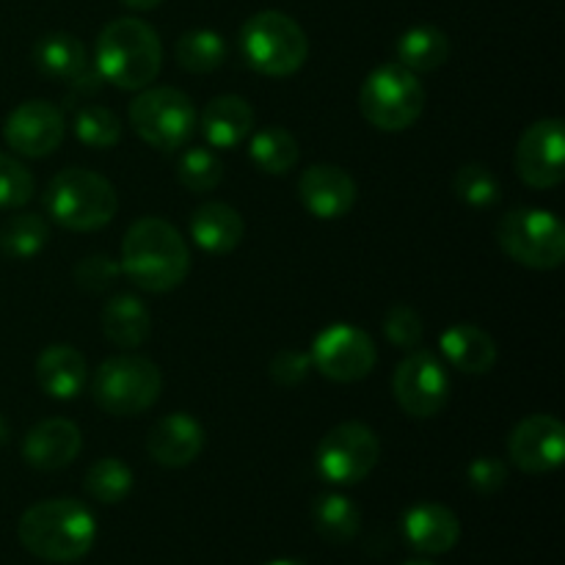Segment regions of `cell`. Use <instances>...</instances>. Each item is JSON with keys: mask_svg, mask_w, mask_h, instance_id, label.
I'll list each match as a JSON object with an SVG mask.
<instances>
[{"mask_svg": "<svg viewBox=\"0 0 565 565\" xmlns=\"http://www.w3.org/2000/svg\"><path fill=\"white\" fill-rule=\"evenodd\" d=\"M392 390H395V401L401 403L408 417L430 419L445 412V406L450 403V375L434 353L414 348L397 364Z\"/></svg>", "mask_w": 565, "mask_h": 565, "instance_id": "obj_12", "label": "cell"}, {"mask_svg": "<svg viewBox=\"0 0 565 565\" xmlns=\"http://www.w3.org/2000/svg\"><path fill=\"white\" fill-rule=\"evenodd\" d=\"M497 243L513 263L533 270H555L565 259V230L550 210L524 207L502 215Z\"/></svg>", "mask_w": 565, "mask_h": 565, "instance_id": "obj_8", "label": "cell"}, {"mask_svg": "<svg viewBox=\"0 0 565 565\" xmlns=\"http://www.w3.org/2000/svg\"><path fill=\"white\" fill-rule=\"evenodd\" d=\"M130 125L149 147L174 152L191 141L196 130V108L180 88H141L130 103Z\"/></svg>", "mask_w": 565, "mask_h": 565, "instance_id": "obj_9", "label": "cell"}, {"mask_svg": "<svg viewBox=\"0 0 565 565\" xmlns=\"http://www.w3.org/2000/svg\"><path fill=\"white\" fill-rule=\"evenodd\" d=\"M44 207L64 230L97 232L114 221L119 193L97 171L64 169L50 180Z\"/></svg>", "mask_w": 565, "mask_h": 565, "instance_id": "obj_4", "label": "cell"}, {"mask_svg": "<svg viewBox=\"0 0 565 565\" xmlns=\"http://www.w3.org/2000/svg\"><path fill=\"white\" fill-rule=\"evenodd\" d=\"M119 3H125L127 9L132 11H149V9H158L163 0H119Z\"/></svg>", "mask_w": 565, "mask_h": 565, "instance_id": "obj_40", "label": "cell"}, {"mask_svg": "<svg viewBox=\"0 0 565 565\" xmlns=\"http://www.w3.org/2000/svg\"><path fill=\"white\" fill-rule=\"evenodd\" d=\"M384 334L390 337L392 345L403 348V351H414L423 342L425 323L417 309L406 307V303H395L384 318Z\"/></svg>", "mask_w": 565, "mask_h": 565, "instance_id": "obj_36", "label": "cell"}, {"mask_svg": "<svg viewBox=\"0 0 565 565\" xmlns=\"http://www.w3.org/2000/svg\"><path fill=\"white\" fill-rule=\"evenodd\" d=\"M6 441H9V425H6V419L0 417V447H3Z\"/></svg>", "mask_w": 565, "mask_h": 565, "instance_id": "obj_41", "label": "cell"}, {"mask_svg": "<svg viewBox=\"0 0 565 565\" xmlns=\"http://www.w3.org/2000/svg\"><path fill=\"white\" fill-rule=\"evenodd\" d=\"M381 458V441L364 423H342L320 439L315 467L334 486H356L367 478Z\"/></svg>", "mask_w": 565, "mask_h": 565, "instance_id": "obj_10", "label": "cell"}, {"mask_svg": "<svg viewBox=\"0 0 565 565\" xmlns=\"http://www.w3.org/2000/svg\"><path fill=\"white\" fill-rule=\"evenodd\" d=\"M121 274V265L108 254H88L86 259L75 265L72 276H75L77 287L86 292H105L116 285Z\"/></svg>", "mask_w": 565, "mask_h": 565, "instance_id": "obj_37", "label": "cell"}, {"mask_svg": "<svg viewBox=\"0 0 565 565\" xmlns=\"http://www.w3.org/2000/svg\"><path fill=\"white\" fill-rule=\"evenodd\" d=\"M177 64L185 72H196V75H207L224 66L230 47H226L224 36L207 28H196V31H185L174 44Z\"/></svg>", "mask_w": 565, "mask_h": 565, "instance_id": "obj_29", "label": "cell"}, {"mask_svg": "<svg viewBox=\"0 0 565 565\" xmlns=\"http://www.w3.org/2000/svg\"><path fill=\"white\" fill-rule=\"evenodd\" d=\"M99 323H103V334L114 345L138 348L141 342H147L149 331H152V315H149L147 303L141 298L121 292V296H114L105 303Z\"/></svg>", "mask_w": 565, "mask_h": 565, "instance_id": "obj_25", "label": "cell"}, {"mask_svg": "<svg viewBox=\"0 0 565 565\" xmlns=\"http://www.w3.org/2000/svg\"><path fill=\"white\" fill-rule=\"evenodd\" d=\"M33 61L47 77H58L72 86H81V81H94V75H97V70L92 72V66H88V55L81 39L64 31L39 39L36 47H33Z\"/></svg>", "mask_w": 565, "mask_h": 565, "instance_id": "obj_20", "label": "cell"}, {"mask_svg": "<svg viewBox=\"0 0 565 565\" xmlns=\"http://www.w3.org/2000/svg\"><path fill=\"white\" fill-rule=\"evenodd\" d=\"M163 66L158 31L138 17H119L99 31L94 70L121 92H141L154 83Z\"/></svg>", "mask_w": 565, "mask_h": 565, "instance_id": "obj_3", "label": "cell"}, {"mask_svg": "<svg viewBox=\"0 0 565 565\" xmlns=\"http://www.w3.org/2000/svg\"><path fill=\"white\" fill-rule=\"evenodd\" d=\"M469 489L478 494H497L508 483V467L494 456L475 458L467 469Z\"/></svg>", "mask_w": 565, "mask_h": 565, "instance_id": "obj_38", "label": "cell"}, {"mask_svg": "<svg viewBox=\"0 0 565 565\" xmlns=\"http://www.w3.org/2000/svg\"><path fill=\"white\" fill-rule=\"evenodd\" d=\"M312 367L337 384L367 379L379 362L373 337L351 323H334L320 331L312 342Z\"/></svg>", "mask_w": 565, "mask_h": 565, "instance_id": "obj_11", "label": "cell"}, {"mask_svg": "<svg viewBox=\"0 0 565 565\" xmlns=\"http://www.w3.org/2000/svg\"><path fill=\"white\" fill-rule=\"evenodd\" d=\"M309 370H312V359H309V353L281 351L276 353L274 362H270V379H274V384L292 390V386L307 381Z\"/></svg>", "mask_w": 565, "mask_h": 565, "instance_id": "obj_39", "label": "cell"}, {"mask_svg": "<svg viewBox=\"0 0 565 565\" xmlns=\"http://www.w3.org/2000/svg\"><path fill=\"white\" fill-rule=\"evenodd\" d=\"M246 235L241 213L224 202H207L191 213V237L202 252L230 254Z\"/></svg>", "mask_w": 565, "mask_h": 565, "instance_id": "obj_23", "label": "cell"}, {"mask_svg": "<svg viewBox=\"0 0 565 565\" xmlns=\"http://www.w3.org/2000/svg\"><path fill=\"white\" fill-rule=\"evenodd\" d=\"M20 544L44 563H77L97 541V519L83 502L44 500L28 508L17 524Z\"/></svg>", "mask_w": 565, "mask_h": 565, "instance_id": "obj_2", "label": "cell"}, {"mask_svg": "<svg viewBox=\"0 0 565 565\" xmlns=\"http://www.w3.org/2000/svg\"><path fill=\"white\" fill-rule=\"evenodd\" d=\"M83 486H86V494L92 500L103 502V505H116V502L130 497L132 469L121 463L119 458H103V461L88 467Z\"/></svg>", "mask_w": 565, "mask_h": 565, "instance_id": "obj_31", "label": "cell"}, {"mask_svg": "<svg viewBox=\"0 0 565 565\" xmlns=\"http://www.w3.org/2000/svg\"><path fill=\"white\" fill-rule=\"evenodd\" d=\"M516 174L539 191H552L565 180L563 119H539L522 132L516 147Z\"/></svg>", "mask_w": 565, "mask_h": 565, "instance_id": "obj_13", "label": "cell"}, {"mask_svg": "<svg viewBox=\"0 0 565 565\" xmlns=\"http://www.w3.org/2000/svg\"><path fill=\"white\" fill-rule=\"evenodd\" d=\"M83 450L81 428L70 419H44V423L33 425L28 430L25 441H22V458L28 467L39 469V472H58L66 469Z\"/></svg>", "mask_w": 565, "mask_h": 565, "instance_id": "obj_17", "label": "cell"}, {"mask_svg": "<svg viewBox=\"0 0 565 565\" xmlns=\"http://www.w3.org/2000/svg\"><path fill=\"white\" fill-rule=\"evenodd\" d=\"M425 86L412 70L384 64L370 72L359 92V110L364 119L384 132L408 130L425 110Z\"/></svg>", "mask_w": 565, "mask_h": 565, "instance_id": "obj_7", "label": "cell"}, {"mask_svg": "<svg viewBox=\"0 0 565 565\" xmlns=\"http://www.w3.org/2000/svg\"><path fill=\"white\" fill-rule=\"evenodd\" d=\"M177 177H180L182 188H188L191 193H210L224 180V163L210 149L193 147L180 158Z\"/></svg>", "mask_w": 565, "mask_h": 565, "instance_id": "obj_34", "label": "cell"}, {"mask_svg": "<svg viewBox=\"0 0 565 565\" xmlns=\"http://www.w3.org/2000/svg\"><path fill=\"white\" fill-rule=\"evenodd\" d=\"M33 174L11 154L0 152V207H22L33 199Z\"/></svg>", "mask_w": 565, "mask_h": 565, "instance_id": "obj_35", "label": "cell"}, {"mask_svg": "<svg viewBox=\"0 0 565 565\" xmlns=\"http://www.w3.org/2000/svg\"><path fill=\"white\" fill-rule=\"evenodd\" d=\"M72 130L81 143L88 149H114L121 141V119L110 108L88 105L75 114Z\"/></svg>", "mask_w": 565, "mask_h": 565, "instance_id": "obj_32", "label": "cell"}, {"mask_svg": "<svg viewBox=\"0 0 565 565\" xmlns=\"http://www.w3.org/2000/svg\"><path fill=\"white\" fill-rule=\"evenodd\" d=\"M241 53L263 75L290 77L307 64L309 39L285 11H257L241 28Z\"/></svg>", "mask_w": 565, "mask_h": 565, "instance_id": "obj_5", "label": "cell"}, {"mask_svg": "<svg viewBox=\"0 0 565 565\" xmlns=\"http://www.w3.org/2000/svg\"><path fill=\"white\" fill-rule=\"evenodd\" d=\"M204 450V428L191 414H169L158 419L147 436V452L166 469H182L196 461Z\"/></svg>", "mask_w": 565, "mask_h": 565, "instance_id": "obj_18", "label": "cell"}, {"mask_svg": "<svg viewBox=\"0 0 565 565\" xmlns=\"http://www.w3.org/2000/svg\"><path fill=\"white\" fill-rule=\"evenodd\" d=\"M508 456L527 475L555 472L565 458V425L552 414L522 419L508 436Z\"/></svg>", "mask_w": 565, "mask_h": 565, "instance_id": "obj_15", "label": "cell"}, {"mask_svg": "<svg viewBox=\"0 0 565 565\" xmlns=\"http://www.w3.org/2000/svg\"><path fill=\"white\" fill-rule=\"evenodd\" d=\"M265 565H307L303 561H290V557H285V561H270V563H265Z\"/></svg>", "mask_w": 565, "mask_h": 565, "instance_id": "obj_42", "label": "cell"}, {"mask_svg": "<svg viewBox=\"0 0 565 565\" xmlns=\"http://www.w3.org/2000/svg\"><path fill=\"white\" fill-rule=\"evenodd\" d=\"M441 353L447 362L467 375H486L497 364V342L489 331L472 323H458L441 334Z\"/></svg>", "mask_w": 565, "mask_h": 565, "instance_id": "obj_24", "label": "cell"}, {"mask_svg": "<svg viewBox=\"0 0 565 565\" xmlns=\"http://www.w3.org/2000/svg\"><path fill=\"white\" fill-rule=\"evenodd\" d=\"M163 373L147 356L105 359L92 381L94 403L110 417H138L158 403Z\"/></svg>", "mask_w": 565, "mask_h": 565, "instance_id": "obj_6", "label": "cell"}, {"mask_svg": "<svg viewBox=\"0 0 565 565\" xmlns=\"http://www.w3.org/2000/svg\"><path fill=\"white\" fill-rule=\"evenodd\" d=\"M121 270L147 292L177 290L191 274L185 237L163 218H138L121 241Z\"/></svg>", "mask_w": 565, "mask_h": 565, "instance_id": "obj_1", "label": "cell"}, {"mask_svg": "<svg viewBox=\"0 0 565 565\" xmlns=\"http://www.w3.org/2000/svg\"><path fill=\"white\" fill-rule=\"evenodd\" d=\"M64 114L47 99H28L17 105L3 125V138L9 149L25 158H47L64 141Z\"/></svg>", "mask_w": 565, "mask_h": 565, "instance_id": "obj_14", "label": "cell"}, {"mask_svg": "<svg viewBox=\"0 0 565 565\" xmlns=\"http://www.w3.org/2000/svg\"><path fill=\"white\" fill-rule=\"evenodd\" d=\"M403 535L419 555H445L461 539V522L439 502H419L403 516Z\"/></svg>", "mask_w": 565, "mask_h": 565, "instance_id": "obj_19", "label": "cell"}, {"mask_svg": "<svg viewBox=\"0 0 565 565\" xmlns=\"http://www.w3.org/2000/svg\"><path fill=\"white\" fill-rule=\"evenodd\" d=\"M248 158L265 174H287L296 169L301 149H298L296 136L285 127H265L254 132L248 141Z\"/></svg>", "mask_w": 565, "mask_h": 565, "instance_id": "obj_28", "label": "cell"}, {"mask_svg": "<svg viewBox=\"0 0 565 565\" xmlns=\"http://www.w3.org/2000/svg\"><path fill=\"white\" fill-rule=\"evenodd\" d=\"M312 522L329 544H348L362 530V511L345 494H323L312 505Z\"/></svg>", "mask_w": 565, "mask_h": 565, "instance_id": "obj_27", "label": "cell"}, {"mask_svg": "<svg viewBox=\"0 0 565 565\" xmlns=\"http://www.w3.org/2000/svg\"><path fill=\"white\" fill-rule=\"evenodd\" d=\"M50 226L42 215L22 213L11 215L3 226H0V252L11 259H31L47 246Z\"/></svg>", "mask_w": 565, "mask_h": 565, "instance_id": "obj_30", "label": "cell"}, {"mask_svg": "<svg viewBox=\"0 0 565 565\" xmlns=\"http://www.w3.org/2000/svg\"><path fill=\"white\" fill-rule=\"evenodd\" d=\"M450 53V36L436 25H414L397 39V64L412 70L414 75L441 70Z\"/></svg>", "mask_w": 565, "mask_h": 565, "instance_id": "obj_26", "label": "cell"}, {"mask_svg": "<svg viewBox=\"0 0 565 565\" xmlns=\"http://www.w3.org/2000/svg\"><path fill=\"white\" fill-rule=\"evenodd\" d=\"M406 565H436V563H430V561H412V563H406Z\"/></svg>", "mask_w": 565, "mask_h": 565, "instance_id": "obj_43", "label": "cell"}, {"mask_svg": "<svg viewBox=\"0 0 565 565\" xmlns=\"http://www.w3.org/2000/svg\"><path fill=\"white\" fill-rule=\"evenodd\" d=\"M452 193L469 207H491L500 202L502 185L489 166L467 163L452 177Z\"/></svg>", "mask_w": 565, "mask_h": 565, "instance_id": "obj_33", "label": "cell"}, {"mask_svg": "<svg viewBox=\"0 0 565 565\" xmlns=\"http://www.w3.org/2000/svg\"><path fill=\"white\" fill-rule=\"evenodd\" d=\"M298 199L320 221H337L351 213L356 202V182L340 166H309L298 180Z\"/></svg>", "mask_w": 565, "mask_h": 565, "instance_id": "obj_16", "label": "cell"}, {"mask_svg": "<svg viewBox=\"0 0 565 565\" xmlns=\"http://www.w3.org/2000/svg\"><path fill=\"white\" fill-rule=\"evenodd\" d=\"M86 359L72 345H50L36 359V384L55 401H72L86 386Z\"/></svg>", "mask_w": 565, "mask_h": 565, "instance_id": "obj_21", "label": "cell"}, {"mask_svg": "<svg viewBox=\"0 0 565 565\" xmlns=\"http://www.w3.org/2000/svg\"><path fill=\"white\" fill-rule=\"evenodd\" d=\"M254 130V108L237 94H221L202 110V132L215 149H232Z\"/></svg>", "mask_w": 565, "mask_h": 565, "instance_id": "obj_22", "label": "cell"}]
</instances>
